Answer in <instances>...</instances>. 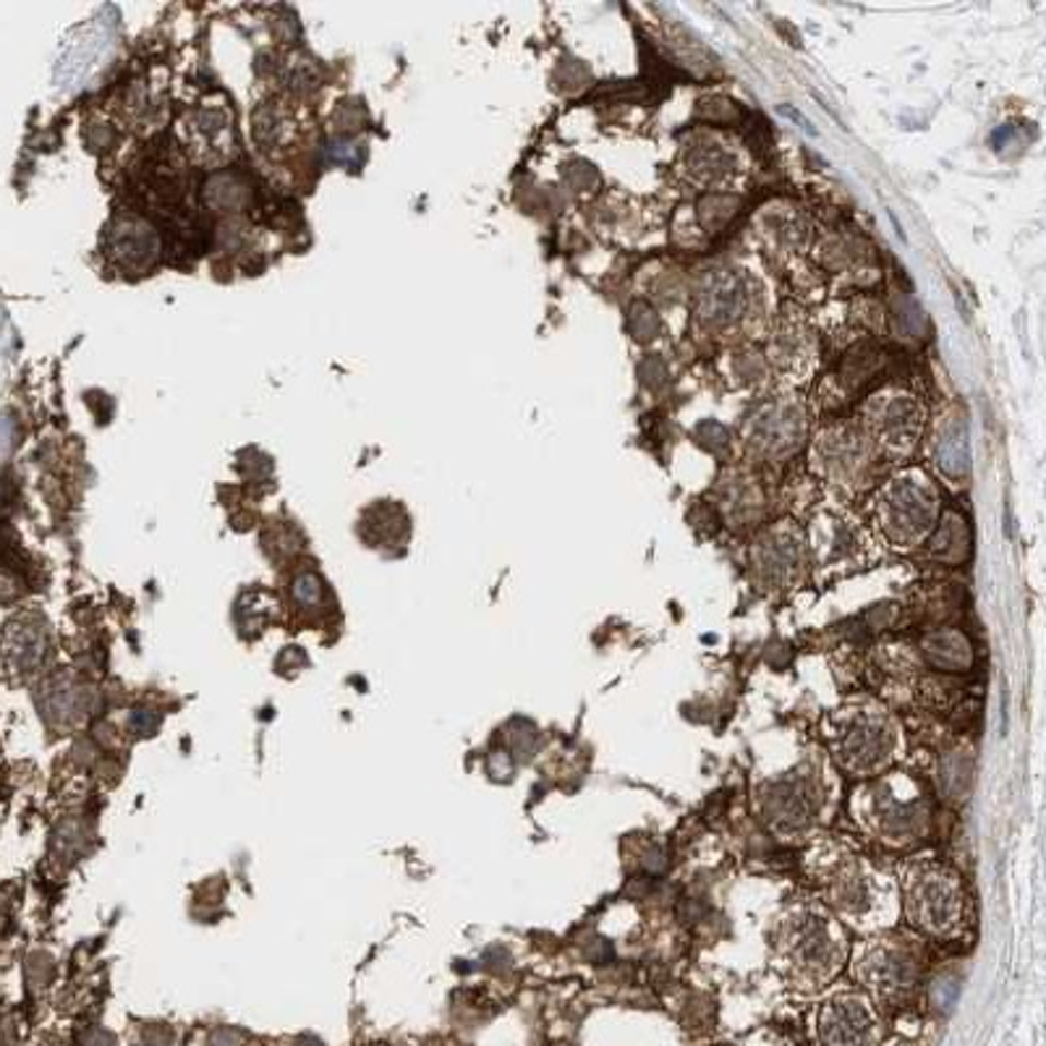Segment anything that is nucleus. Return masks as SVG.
Returning <instances> with one entry per match:
<instances>
[{
	"mask_svg": "<svg viewBox=\"0 0 1046 1046\" xmlns=\"http://www.w3.org/2000/svg\"><path fill=\"white\" fill-rule=\"evenodd\" d=\"M804 871L822 892L824 908L851 929L879 935L900 918L898 882L856 843L811 840L804 853Z\"/></svg>",
	"mask_w": 1046,
	"mask_h": 1046,
	"instance_id": "f257e3e1",
	"label": "nucleus"
},
{
	"mask_svg": "<svg viewBox=\"0 0 1046 1046\" xmlns=\"http://www.w3.org/2000/svg\"><path fill=\"white\" fill-rule=\"evenodd\" d=\"M840 780L832 759L809 748L785 770L759 780L753 806L774 837L798 843L817 835L837 809Z\"/></svg>",
	"mask_w": 1046,
	"mask_h": 1046,
	"instance_id": "f03ea898",
	"label": "nucleus"
},
{
	"mask_svg": "<svg viewBox=\"0 0 1046 1046\" xmlns=\"http://www.w3.org/2000/svg\"><path fill=\"white\" fill-rule=\"evenodd\" d=\"M827 751L845 774L873 780L905 757L903 723L877 697H851L824 720Z\"/></svg>",
	"mask_w": 1046,
	"mask_h": 1046,
	"instance_id": "7ed1b4c3",
	"label": "nucleus"
},
{
	"mask_svg": "<svg viewBox=\"0 0 1046 1046\" xmlns=\"http://www.w3.org/2000/svg\"><path fill=\"white\" fill-rule=\"evenodd\" d=\"M774 965L798 989H824L851 958L847 935L835 913L819 903H796L774 929Z\"/></svg>",
	"mask_w": 1046,
	"mask_h": 1046,
	"instance_id": "20e7f679",
	"label": "nucleus"
},
{
	"mask_svg": "<svg viewBox=\"0 0 1046 1046\" xmlns=\"http://www.w3.org/2000/svg\"><path fill=\"white\" fill-rule=\"evenodd\" d=\"M847 811L866 837L892 851L924 845L935 827L929 791L908 772H887L864 780L851 796Z\"/></svg>",
	"mask_w": 1046,
	"mask_h": 1046,
	"instance_id": "39448f33",
	"label": "nucleus"
},
{
	"mask_svg": "<svg viewBox=\"0 0 1046 1046\" xmlns=\"http://www.w3.org/2000/svg\"><path fill=\"white\" fill-rule=\"evenodd\" d=\"M900 913L922 937L960 939L968 929V892L952 866L937 858H916L898 871Z\"/></svg>",
	"mask_w": 1046,
	"mask_h": 1046,
	"instance_id": "423d86ee",
	"label": "nucleus"
},
{
	"mask_svg": "<svg viewBox=\"0 0 1046 1046\" xmlns=\"http://www.w3.org/2000/svg\"><path fill=\"white\" fill-rule=\"evenodd\" d=\"M924 939L913 931H879L851 952V973L873 1002L898 1008L918 991L926 973Z\"/></svg>",
	"mask_w": 1046,
	"mask_h": 1046,
	"instance_id": "0eeeda50",
	"label": "nucleus"
},
{
	"mask_svg": "<svg viewBox=\"0 0 1046 1046\" xmlns=\"http://www.w3.org/2000/svg\"><path fill=\"white\" fill-rule=\"evenodd\" d=\"M118 26H121L118 11L112 5H103L87 24L76 26L74 32L66 35L61 50H58L56 69H52L58 90L74 92L100 71V66L116 50Z\"/></svg>",
	"mask_w": 1046,
	"mask_h": 1046,
	"instance_id": "6e6552de",
	"label": "nucleus"
},
{
	"mask_svg": "<svg viewBox=\"0 0 1046 1046\" xmlns=\"http://www.w3.org/2000/svg\"><path fill=\"white\" fill-rule=\"evenodd\" d=\"M882 1021L866 991L840 989L822 999L817 1010L819 1046H877Z\"/></svg>",
	"mask_w": 1046,
	"mask_h": 1046,
	"instance_id": "1a4fd4ad",
	"label": "nucleus"
},
{
	"mask_svg": "<svg viewBox=\"0 0 1046 1046\" xmlns=\"http://www.w3.org/2000/svg\"><path fill=\"white\" fill-rule=\"evenodd\" d=\"M105 251L110 254V260H116L126 270H144L155 264L157 251H161V238L142 217L121 215L108 225Z\"/></svg>",
	"mask_w": 1046,
	"mask_h": 1046,
	"instance_id": "9d476101",
	"label": "nucleus"
},
{
	"mask_svg": "<svg viewBox=\"0 0 1046 1046\" xmlns=\"http://www.w3.org/2000/svg\"><path fill=\"white\" fill-rule=\"evenodd\" d=\"M918 657L937 673L963 675L973 667V646L963 631L939 628L924 635L918 644Z\"/></svg>",
	"mask_w": 1046,
	"mask_h": 1046,
	"instance_id": "9b49d317",
	"label": "nucleus"
},
{
	"mask_svg": "<svg viewBox=\"0 0 1046 1046\" xmlns=\"http://www.w3.org/2000/svg\"><path fill=\"white\" fill-rule=\"evenodd\" d=\"M82 688H79L71 678H52L39 691V712L50 723H74L76 714L82 712Z\"/></svg>",
	"mask_w": 1046,
	"mask_h": 1046,
	"instance_id": "f8f14e48",
	"label": "nucleus"
},
{
	"mask_svg": "<svg viewBox=\"0 0 1046 1046\" xmlns=\"http://www.w3.org/2000/svg\"><path fill=\"white\" fill-rule=\"evenodd\" d=\"M9 657L16 662L19 670H32L45 652V635L37 626L16 623L9 628Z\"/></svg>",
	"mask_w": 1046,
	"mask_h": 1046,
	"instance_id": "ddd939ff",
	"label": "nucleus"
},
{
	"mask_svg": "<svg viewBox=\"0 0 1046 1046\" xmlns=\"http://www.w3.org/2000/svg\"><path fill=\"white\" fill-rule=\"evenodd\" d=\"M249 183L238 174H217L207 183V202L223 210H236L247 202Z\"/></svg>",
	"mask_w": 1046,
	"mask_h": 1046,
	"instance_id": "4468645a",
	"label": "nucleus"
},
{
	"mask_svg": "<svg viewBox=\"0 0 1046 1046\" xmlns=\"http://www.w3.org/2000/svg\"><path fill=\"white\" fill-rule=\"evenodd\" d=\"M294 597L301 607H314L322 599V581L314 573H301L294 581Z\"/></svg>",
	"mask_w": 1046,
	"mask_h": 1046,
	"instance_id": "2eb2a0df",
	"label": "nucleus"
},
{
	"mask_svg": "<svg viewBox=\"0 0 1046 1046\" xmlns=\"http://www.w3.org/2000/svg\"><path fill=\"white\" fill-rule=\"evenodd\" d=\"M359 152H361V144L333 142L330 144V161H333L335 165H348V168H356V165L361 163Z\"/></svg>",
	"mask_w": 1046,
	"mask_h": 1046,
	"instance_id": "dca6fc26",
	"label": "nucleus"
},
{
	"mask_svg": "<svg viewBox=\"0 0 1046 1046\" xmlns=\"http://www.w3.org/2000/svg\"><path fill=\"white\" fill-rule=\"evenodd\" d=\"M11 442H13V419H11V414H5V419H3V453L5 455L11 453Z\"/></svg>",
	"mask_w": 1046,
	"mask_h": 1046,
	"instance_id": "f3484780",
	"label": "nucleus"
},
{
	"mask_svg": "<svg viewBox=\"0 0 1046 1046\" xmlns=\"http://www.w3.org/2000/svg\"><path fill=\"white\" fill-rule=\"evenodd\" d=\"M895 1046H911V1044H895Z\"/></svg>",
	"mask_w": 1046,
	"mask_h": 1046,
	"instance_id": "a211bd4d",
	"label": "nucleus"
}]
</instances>
